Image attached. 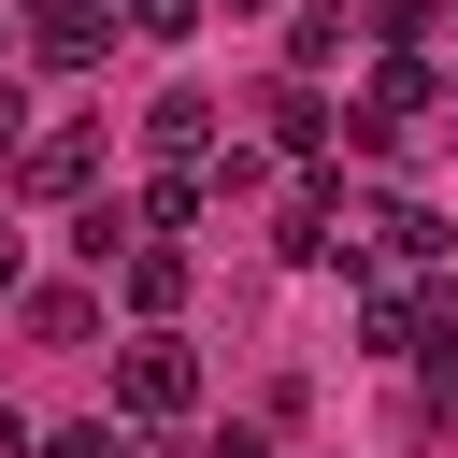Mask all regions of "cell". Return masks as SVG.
I'll return each instance as SVG.
<instances>
[{"mask_svg":"<svg viewBox=\"0 0 458 458\" xmlns=\"http://www.w3.org/2000/svg\"><path fill=\"white\" fill-rule=\"evenodd\" d=\"M172 415H200V358H186L172 329H143V344L114 358V429H172Z\"/></svg>","mask_w":458,"mask_h":458,"instance_id":"1","label":"cell"},{"mask_svg":"<svg viewBox=\"0 0 458 458\" xmlns=\"http://www.w3.org/2000/svg\"><path fill=\"white\" fill-rule=\"evenodd\" d=\"M86 186H100V129L86 114H43L14 143V200H86Z\"/></svg>","mask_w":458,"mask_h":458,"instance_id":"2","label":"cell"},{"mask_svg":"<svg viewBox=\"0 0 458 458\" xmlns=\"http://www.w3.org/2000/svg\"><path fill=\"white\" fill-rule=\"evenodd\" d=\"M14 43H29L43 72H86V57L114 43V0H14Z\"/></svg>","mask_w":458,"mask_h":458,"instance_id":"3","label":"cell"},{"mask_svg":"<svg viewBox=\"0 0 458 458\" xmlns=\"http://www.w3.org/2000/svg\"><path fill=\"white\" fill-rule=\"evenodd\" d=\"M143 157H157V172H215V157H229V143H215V100H200V86H172V100L143 114Z\"/></svg>","mask_w":458,"mask_h":458,"instance_id":"4","label":"cell"},{"mask_svg":"<svg viewBox=\"0 0 458 458\" xmlns=\"http://www.w3.org/2000/svg\"><path fill=\"white\" fill-rule=\"evenodd\" d=\"M415 114H444V72H429V57H386V72H372V114H358V143H401Z\"/></svg>","mask_w":458,"mask_h":458,"instance_id":"5","label":"cell"},{"mask_svg":"<svg viewBox=\"0 0 458 458\" xmlns=\"http://www.w3.org/2000/svg\"><path fill=\"white\" fill-rule=\"evenodd\" d=\"M344 243H372V258H444V215H429V200H358Z\"/></svg>","mask_w":458,"mask_h":458,"instance_id":"6","label":"cell"},{"mask_svg":"<svg viewBox=\"0 0 458 458\" xmlns=\"http://www.w3.org/2000/svg\"><path fill=\"white\" fill-rule=\"evenodd\" d=\"M114 286H129V315L157 329V315L186 301V243H129V258H114Z\"/></svg>","mask_w":458,"mask_h":458,"instance_id":"7","label":"cell"},{"mask_svg":"<svg viewBox=\"0 0 458 458\" xmlns=\"http://www.w3.org/2000/svg\"><path fill=\"white\" fill-rule=\"evenodd\" d=\"M358 344H372V358H415V344H429L415 286H386V272H372V286H358Z\"/></svg>","mask_w":458,"mask_h":458,"instance_id":"8","label":"cell"},{"mask_svg":"<svg viewBox=\"0 0 458 458\" xmlns=\"http://www.w3.org/2000/svg\"><path fill=\"white\" fill-rule=\"evenodd\" d=\"M258 114H272V157H329V100H315L301 72H286V86L258 100Z\"/></svg>","mask_w":458,"mask_h":458,"instance_id":"9","label":"cell"},{"mask_svg":"<svg viewBox=\"0 0 458 458\" xmlns=\"http://www.w3.org/2000/svg\"><path fill=\"white\" fill-rule=\"evenodd\" d=\"M272 243H286V258H329V243H344V186H301V200H286V229H272Z\"/></svg>","mask_w":458,"mask_h":458,"instance_id":"10","label":"cell"},{"mask_svg":"<svg viewBox=\"0 0 458 458\" xmlns=\"http://www.w3.org/2000/svg\"><path fill=\"white\" fill-rule=\"evenodd\" d=\"M29 344H100V301H86V286H43V301H29Z\"/></svg>","mask_w":458,"mask_h":458,"instance_id":"11","label":"cell"},{"mask_svg":"<svg viewBox=\"0 0 458 458\" xmlns=\"http://www.w3.org/2000/svg\"><path fill=\"white\" fill-rule=\"evenodd\" d=\"M329 57H344V0H315V14H301V29H286V72H301V86H315V72H329Z\"/></svg>","mask_w":458,"mask_h":458,"instance_id":"12","label":"cell"},{"mask_svg":"<svg viewBox=\"0 0 458 458\" xmlns=\"http://www.w3.org/2000/svg\"><path fill=\"white\" fill-rule=\"evenodd\" d=\"M72 243H86V258H100V272H114V258H129V243H143V229H129V200H86V215H72Z\"/></svg>","mask_w":458,"mask_h":458,"instance_id":"13","label":"cell"},{"mask_svg":"<svg viewBox=\"0 0 458 458\" xmlns=\"http://www.w3.org/2000/svg\"><path fill=\"white\" fill-rule=\"evenodd\" d=\"M358 14H372L386 43H429V29H444V0H358Z\"/></svg>","mask_w":458,"mask_h":458,"instance_id":"14","label":"cell"},{"mask_svg":"<svg viewBox=\"0 0 458 458\" xmlns=\"http://www.w3.org/2000/svg\"><path fill=\"white\" fill-rule=\"evenodd\" d=\"M200 14H215V0H129V29H143V43H186Z\"/></svg>","mask_w":458,"mask_h":458,"instance_id":"15","label":"cell"},{"mask_svg":"<svg viewBox=\"0 0 458 458\" xmlns=\"http://www.w3.org/2000/svg\"><path fill=\"white\" fill-rule=\"evenodd\" d=\"M43 458H129V429H57Z\"/></svg>","mask_w":458,"mask_h":458,"instance_id":"16","label":"cell"},{"mask_svg":"<svg viewBox=\"0 0 458 458\" xmlns=\"http://www.w3.org/2000/svg\"><path fill=\"white\" fill-rule=\"evenodd\" d=\"M14 143H29V100H14V72H0V172H14Z\"/></svg>","mask_w":458,"mask_h":458,"instance_id":"17","label":"cell"},{"mask_svg":"<svg viewBox=\"0 0 458 458\" xmlns=\"http://www.w3.org/2000/svg\"><path fill=\"white\" fill-rule=\"evenodd\" d=\"M429 415H458V344H429Z\"/></svg>","mask_w":458,"mask_h":458,"instance_id":"18","label":"cell"},{"mask_svg":"<svg viewBox=\"0 0 458 458\" xmlns=\"http://www.w3.org/2000/svg\"><path fill=\"white\" fill-rule=\"evenodd\" d=\"M14 272H29V229H14V215H0V301H14Z\"/></svg>","mask_w":458,"mask_h":458,"instance_id":"19","label":"cell"},{"mask_svg":"<svg viewBox=\"0 0 458 458\" xmlns=\"http://www.w3.org/2000/svg\"><path fill=\"white\" fill-rule=\"evenodd\" d=\"M0 458H43V444H29V415H0Z\"/></svg>","mask_w":458,"mask_h":458,"instance_id":"20","label":"cell"},{"mask_svg":"<svg viewBox=\"0 0 458 458\" xmlns=\"http://www.w3.org/2000/svg\"><path fill=\"white\" fill-rule=\"evenodd\" d=\"M229 14H258V0H229Z\"/></svg>","mask_w":458,"mask_h":458,"instance_id":"21","label":"cell"},{"mask_svg":"<svg viewBox=\"0 0 458 458\" xmlns=\"http://www.w3.org/2000/svg\"><path fill=\"white\" fill-rule=\"evenodd\" d=\"M0 43H14V14H0Z\"/></svg>","mask_w":458,"mask_h":458,"instance_id":"22","label":"cell"}]
</instances>
